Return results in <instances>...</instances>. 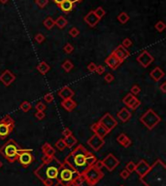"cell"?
Listing matches in <instances>:
<instances>
[{"mask_svg": "<svg viewBox=\"0 0 166 186\" xmlns=\"http://www.w3.org/2000/svg\"><path fill=\"white\" fill-rule=\"evenodd\" d=\"M63 163L54 156L45 163H42L35 171L34 174L45 186H58V172Z\"/></svg>", "mask_w": 166, "mask_h": 186, "instance_id": "cell-1", "label": "cell"}, {"mask_svg": "<svg viewBox=\"0 0 166 186\" xmlns=\"http://www.w3.org/2000/svg\"><path fill=\"white\" fill-rule=\"evenodd\" d=\"M145 186H166V166L160 159L150 167L149 171L140 178Z\"/></svg>", "mask_w": 166, "mask_h": 186, "instance_id": "cell-2", "label": "cell"}, {"mask_svg": "<svg viewBox=\"0 0 166 186\" xmlns=\"http://www.w3.org/2000/svg\"><path fill=\"white\" fill-rule=\"evenodd\" d=\"M89 152V151L84 145L80 144L66 156L64 163L78 173H85L89 170L85 164V158Z\"/></svg>", "mask_w": 166, "mask_h": 186, "instance_id": "cell-3", "label": "cell"}, {"mask_svg": "<svg viewBox=\"0 0 166 186\" xmlns=\"http://www.w3.org/2000/svg\"><path fill=\"white\" fill-rule=\"evenodd\" d=\"M21 147L14 139H10L0 148V154L10 163H14L18 160L19 150Z\"/></svg>", "mask_w": 166, "mask_h": 186, "instance_id": "cell-4", "label": "cell"}, {"mask_svg": "<svg viewBox=\"0 0 166 186\" xmlns=\"http://www.w3.org/2000/svg\"><path fill=\"white\" fill-rule=\"evenodd\" d=\"M78 172H75L72 168H70L68 165H66L65 163H63V166L61 167L58 172V181L59 184L62 186H68L69 185L75 177L78 176Z\"/></svg>", "mask_w": 166, "mask_h": 186, "instance_id": "cell-5", "label": "cell"}, {"mask_svg": "<svg viewBox=\"0 0 166 186\" xmlns=\"http://www.w3.org/2000/svg\"><path fill=\"white\" fill-rule=\"evenodd\" d=\"M140 122L149 130H153L161 122V118L153 109H148L145 113L140 117Z\"/></svg>", "mask_w": 166, "mask_h": 186, "instance_id": "cell-6", "label": "cell"}, {"mask_svg": "<svg viewBox=\"0 0 166 186\" xmlns=\"http://www.w3.org/2000/svg\"><path fill=\"white\" fill-rule=\"evenodd\" d=\"M85 181L87 182L89 186H94L98 183L100 180L104 176V173L101 172V170H97V169L91 167L85 173Z\"/></svg>", "mask_w": 166, "mask_h": 186, "instance_id": "cell-7", "label": "cell"}, {"mask_svg": "<svg viewBox=\"0 0 166 186\" xmlns=\"http://www.w3.org/2000/svg\"><path fill=\"white\" fill-rule=\"evenodd\" d=\"M32 149H20L19 150V155H18V160L19 163L21 165V167L24 168H28L29 167L33 161H34V157L31 154Z\"/></svg>", "mask_w": 166, "mask_h": 186, "instance_id": "cell-8", "label": "cell"}, {"mask_svg": "<svg viewBox=\"0 0 166 186\" xmlns=\"http://www.w3.org/2000/svg\"><path fill=\"white\" fill-rule=\"evenodd\" d=\"M98 123L100 124V125H102L103 127H104L109 133H110L112 130L115 129L117 127V125H118L117 120L110 113H106L98 121Z\"/></svg>", "mask_w": 166, "mask_h": 186, "instance_id": "cell-9", "label": "cell"}, {"mask_svg": "<svg viewBox=\"0 0 166 186\" xmlns=\"http://www.w3.org/2000/svg\"><path fill=\"white\" fill-rule=\"evenodd\" d=\"M102 163H103V167H105L109 172H113L119 166V159H117L114 154H108L104 158V160H102Z\"/></svg>", "mask_w": 166, "mask_h": 186, "instance_id": "cell-10", "label": "cell"}, {"mask_svg": "<svg viewBox=\"0 0 166 186\" xmlns=\"http://www.w3.org/2000/svg\"><path fill=\"white\" fill-rule=\"evenodd\" d=\"M88 144L90 148H92V150L99 151L103 147V145L105 144V140L103 138H100L99 136H97V134H94L92 137H90L89 138Z\"/></svg>", "mask_w": 166, "mask_h": 186, "instance_id": "cell-11", "label": "cell"}, {"mask_svg": "<svg viewBox=\"0 0 166 186\" xmlns=\"http://www.w3.org/2000/svg\"><path fill=\"white\" fill-rule=\"evenodd\" d=\"M153 60H154L153 57L148 51H143L138 57H137V61H138L143 67H145V68H147L151 64H153Z\"/></svg>", "mask_w": 166, "mask_h": 186, "instance_id": "cell-12", "label": "cell"}, {"mask_svg": "<svg viewBox=\"0 0 166 186\" xmlns=\"http://www.w3.org/2000/svg\"><path fill=\"white\" fill-rule=\"evenodd\" d=\"M15 80H16V76L14 75V73H12L8 69L5 70L2 74L0 75V82L6 87H9Z\"/></svg>", "mask_w": 166, "mask_h": 186, "instance_id": "cell-13", "label": "cell"}, {"mask_svg": "<svg viewBox=\"0 0 166 186\" xmlns=\"http://www.w3.org/2000/svg\"><path fill=\"white\" fill-rule=\"evenodd\" d=\"M151 165L146 160H140L138 164H136V168H135V172L138 174L139 177L141 178L144 174L149 171Z\"/></svg>", "mask_w": 166, "mask_h": 186, "instance_id": "cell-14", "label": "cell"}, {"mask_svg": "<svg viewBox=\"0 0 166 186\" xmlns=\"http://www.w3.org/2000/svg\"><path fill=\"white\" fill-rule=\"evenodd\" d=\"M112 54L115 55L116 57L122 61H123L125 59H127L129 57V55H130V53L127 51V49H125L124 47H123L122 45H119V46L113 51Z\"/></svg>", "mask_w": 166, "mask_h": 186, "instance_id": "cell-15", "label": "cell"}, {"mask_svg": "<svg viewBox=\"0 0 166 186\" xmlns=\"http://www.w3.org/2000/svg\"><path fill=\"white\" fill-rule=\"evenodd\" d=\"M105 63H106V64H107L109 67H110L111 69L115 70V69H117L118 67L123 64V61L119 60L115 55L111 54L110 56H109V57L106 58Z\"/></svg>", "mask_w": 166, "mask_h": 186, "instance_id": "cell-16", "label": "cell"}, {"mask_svg": "<svg viewBox=\"0 0 166 186\" xmlns=\"http://www.w3.org/2000/svg\"><path fill=\"white\" fill-rule=\"evenodd\" d=\"M15 125H8V124L0 121V138L4 139L6 138L8 134L13 132Z\"/></svg>", "mask_w": 166, "mask_h": 186, "instance_id": "cell-17", "label": "cell"}, {"mask_svg": "<svg viewBox=\"0 0 166 186\" xmlns=\"http://www.w3.org/2000/svg\"><path fill=\"white\" fill-rule=\"evenodd\" d=\"M84 21H85V22H87L89 26H90V27H94L97 24H98L100 20L95 16V14L93 13V11H90V12H89L87 15L85 16Z\"/></svg>", "mask_w": 166, "mask_h": 186, "instance_id": "cell-18", "label": "cell"}, {"mask_svg": "<svg viewBox=\"0 0 166 186\" xmlns=\"http://www.w3.org/2000/svg\"><path fill=\"white\" fill-rule=\"evenodd\" d=\"M91 131H92L95 134H97V136H99L100 138H104L107 134H109V132L107 131V130L103 127L102 125H100V124L97 122L95 124H93L92 126H91Z\"/></svg>", "mask_w": 166, "mask_h": 186, "instance_id": "cell-19", "label": "cell"}, {"mask_svg": "<svg viewBox=\"0 0 166 186\" xmlns=\"http://www.w3.org/2000/svg\"><path fill=\"white\" fill-rule=\"evenodd\" d=\"M58 95H59V97L61 99H72L74 97V95H75V93H74V91H72V90L68 86H65V87L62 88L61 90H59Z\"/></svg>", "mask_w": 166, "mask_h": 186, "instance_id": "cell-20", "label": "cell"}, {"mask_svg": "<svg viewBox=\"0 0 166 186\" xmlns=\"http://www.w3.org/2000/svg\"><path fill=\"white\" fill-rule=\"evenodd\" d=\"M61 106L66 111H72L77 107V103L73 99H63V101H61Z\"/></svg>", "mask_w": 166, "mask_h": 186, "instance_id": "cell-21", "label": "cell"}, {"mask_svg": "<svg viewBox=\"0 0 166 186\" xmlns=\"http://www.w3.org/2000/svg\"><path fill=\"white\" fill-rule=\"evenodd\" d=\"M150 76L154 82H158L160 79L163 78L164 72L161 68H160V67H154V68L151 71Z\"/></svg>", "mask_w": 166, "mask_h": 186, "instance_id": "cell-22", "label": "cell"}, {"mask_svg": "<svg viewBox=\"0 0 166 186\" xmlns=\"http://www.w3.org/2000/svg\"><path fill=\"white\" fill-rule=\"evenodd\" d=\"M41 150L44 155H47L49 157H54L55 155V149L48 142H46L42 145Z\"/></svg>", "mask_w": 166, "mask_h": 186, "instance_id": "cell-23", "label": "cell"}, {"mask_svg": "<svg viewBox=\"0 0 166 186\" xmlns=\"http://www.w3.org/2000/svg\"><path fill=\"white\" fill-rule=\"evenodd\" d=\"M59 8L61 9L62 12L69 13L74 8V2L72 0H64L63 2L59 4Z\"/></svg>", "mask_w": 166, "mask_h": 186, "instance_id": "cell-24", "label": "cell"}, {"mask_svg": "<svg viewBox=\"0 0 166 186\" xmlns=\"http://www.w3.org/2000/svg\"><path fill=\"white\" fill-rule=\"evenodd\" d=\"M117 116L119 118V120H121L122 122H127L130 119L131 113L127 108H122L118 112Z\"/></svg>", "mask_w": 166, "mask_h": 186, "instance_id": "cell-25", "label": "cell"}, {"mask_svg": "<svg viewBox=\"0 0 166 186\" xmlns=\"http://www.w3.org/2000/svg\"><path fill=\"white\" fill-rule=\"evenodd\" d=\"M51 69V66L46 63V61H41L38 65H37V70L41 73L42 75L47 74V73L50 71Z\"/></svg>", "mask_w": 166, "mask_h": 186, "instance_id": "cell-26", "label": "cell"}, {"mask_svg": "<svg viewBox=\"0 0 166 186\" xmlns=\"http://www.w3.org/2000/svg\"><path fill=\"white\" fill-rule=\"evenodd\" d=\"M63 141H64V143H65L66 147L72 148L73 146L77 143L78 140H77V138H76L75 137H73V134H71V136H69V137H65L64 139H63Z\"/></svg>", "mask_w": 166, "mask_h": 186, "instance_id": "cell-27", "label": "cell"}, {"mask_svg": "<svg viewBox=\"0 0 166 186\" xmlns=\"http://www.w3.org/2000/svg\"><path fill=\"white\" fill-rule=\"evenodd\" d=\"M140 104H141V101L134 95V97L131 99V100L129 101V103L126 104V106H127L128 108H130V109L135 110V109H137V108L139 107Z\"/></svg>", "mask_w": 166, "mask_h": 186, "instance_id": "cell-28", "label": "cell"}, {"mask_svg": "<svg viewBox=\"0 0 166 186\" xmlns=\"http://www.w3.org/2000/svg\"><path fill=\"white\" fill-rule=\"evenodd\" d=\"M96 161H97L96 157H95L92 153H90V152H89V154H88L87 158H85V164H87L88 169H89V168L92 167Z\"/></svg>", "mask_w": 166, "mask_h": 186, "instance_id": "cell-29", "label": "cell"}, {"mask_svg": "<svg viewBox=\"0 0 166 186\" xmlns=\"http://www.w3.org/2000/svg\"><path fill=\"white\" fill-rule=\"evenodd\" d=\"M67 24H68L67 20L62 16L58 17V18L55 21V25H58V27H59V29H64V27L67 25Z\"/></svg>", "mask_w": 166, "mask_h": 186, "instance_id": "cell-30", "label": "cell"}, {"mask_svg": "<svg viewBox=\"0 0 166 186\" xmlns=\"http://www.w3.org/2000/svg\"><path fill=\"white\" fill-rule=\"evenodd\" d=\"M61 67L63 68V70L65 72H70L73 69L74 64H73V63L70 60H66L63 61V64H61Z\"/></svg>", "mask_w": 166, "mask_h": 186, "instance_id": "cell-31", "label": "cell"}, {"mask_svg": "<svg viewBox=\"0 0 166 186\" xmlns=\"http://www.w3.org/2000/svg\"><path fill=\"white\" fill-rule=\"evenodd\" d=\"M85 174L84 173H79L78 176L75 177V179L73 180V183L75 184L76 186H81L84 182H85Z\"/></svg>", "mask_w": 166, "mask_h": 186, "instance_id": "cell-32", "label": "cell"}, {"mask_svg": "<svg viewBox=\"0 0 166 186\" xmlns=\"http://www.w3.org/2000/svg\"><path fill=\"white\" fill-rule=\"evenodd\" d=\"M118 21L121 22V24H123V25L126 24V22L129 21V16H128V14L125 13V12H122L121 14H119V16H118Z\"/></svg>", "mask_w": 166, "mask_h": 186, "instance_id": "cell-33", "label": "cell"}, {"mask_svg": "<svg viewBox=\"0 0 166 186\" xmlns=\"http://www.w3.org/2000/svg\"><path fill=\"white\" fill-rule=\"evenodd\" d=\"M44 25L46 26V29H51L55 25V20L53 18H51V17H48V18L44 21Z\"/></svg>", "mask_w": 166, "mask_h": 186, "instance_id": "cell-34", "label": "cell"}, {"mask_svg": "<svg viewBox=\"0 0 166 186\" xmlns=\"http://www.w3.org/2000/svg\"><path fill=\"white\" fill-rule=\"evenodd\" d=\"M20 108H21V111H24V112H27V111H29V110L31 109V103H29V101L25 100V101H22V103H21V105H20Z\"/></svg>", "mask_w": 166, "mask_h": 186, "instance_id": "cell-35", "label": "cell"}, {"mask_svg": "<svg viewBox=\"0 0 166 186\" xmlns=\"http://www.w3.org/2000/svg\"><path fill=\"white\" fill-rule=\"evenodd\" d=\"M93 13L95 14V16L98 18L99 20H101L103 17L105 16V14H106V11L103 9L102 7H98V8H96L94 11H93Z\"/></svg>", "mask_w": 166, "mask_h": 186, "instance_id": "cell-36", "label": "cell"}, {"mask_svg": "<svg viewBox=\"0 0 166 186\" xmlns=\"http://www.w3.org/2000/svg\"><path fill=\"white\" fill-rule=\"evenodd\" d=\"M135 168H136V164L133 161H129L127 164L125 165V170L129 173H132L133 172H135Z\"/></svg>", "mask_w": 166, "mask_h": 186, "instance_id": "cell-37", "label": "cell"}, {"mask_svg": "<svg viewBox=\"0 0 166 186\" xmlns=\"http://www.w3.org/2000/svg\"><path fill=\"white\" fill-rule=\"evenodd\" d=\"M165 27H166V25L164 24V21H157L156 24V25H154V29H156L157 31H159V32H162L165 29Z\"/></svg>", "mask_w": 166, "mask_h": 186, "instance_id": "cell-38", "label": "cell"}, {"mask_svg": "<svg viewBox=\"0 0 166 186\" xmlns=\"http://www.w3.org/2000/svg\"><path fill=\"white\" fill-rule=\"evenodd\" d=\"M55 148H58V150H59V151H63L65 148H66V146H65V143H64V141H63V139H58V141L55 142Z\"/></svg>", "mask_w": 166, "mask_h": 186, "instance_id": "cell-39", "label": "cell"}, {"mask_svg": "<svg viewBox=\"0 0 166 186\" xmlns=\"http://www.w3.org/2000/svg\"><path fill=\"white\" fill-rule=\"evenodd\" d=\"M1 122L6 123V124H8V125H15V121H14V119H13V118L11 117L10 115H6V116H5L3 119L1 120Z\"/></svg>", "mask_w": 166, "mask_h": 186, "instance_id": "cell-40", "label": "cell"}, {"mask_svg": "<svg viewBox=\"0 0 166 186\" xmlns=\"http://www.w3.org/2000/svg\"><path fill=\"white\" fill-rule=\"evenodd\" d=\"M131 45H132V41H131L130 38H124L123 41L122 43V46L124 47L125 49H127L129 47H131Z\"/></svg>", "mask_w": 166, "mask_h": 186, "instance_id": "cell-41", "label": "cell"}, {"mask_svg": "<svg viewBox=\"0 0 166 186\" xmlns=\"http://www.w3.org/2000/svg\"><path fill=\"white\" fill-rule=\"evenodd\" d=\"M141 92V88L138 85H133L132 88L130 89V94H132L133 95H137Z\"/></svg>", "mask_w": 166, "mask_h": 186, "instance_id": "cell-42", "label": "cell"}, {"mask_svg": "<svg viewBox=\"0 0 166 186\" xmlns=\"http://www.w3.org/2000/svg\"><path fill=\"white\" fill-rule=\"evenodd\" d=\"M63 51L66 54H71L74 51V47L72 46L70 43H67V44H65V46L63 47Z\"/></svg>", "mask_w": 166, "mask_h": 186, "instance_id": "cell-43", "label": "cell"}, {"mask_svg": "<svg viewBox=\"0 0 166 186\" xmlns=\"http://www.w3.org/2000/svg\"><path fill=\"white\" fill-rule=\"evenodd\" d=\"M54 99H55V97H54V95L53 94H46L45 95V97H44V100L45 101H47L48 103H51L54 101Z\"/></svg>", "mask_w": 166, "mask_h": 186, "instance_id": "cell-44", "label": "cell"}, {"mask_svg": "<svg viewBox=\"0 0 166 186\" xmlns=\"http://www.w3.org/2000/svg\"><path fill=\"white\" fill-rule=\"evenodd\" d=\"M49 2V0H36V4L39 8H45L47 6V4Z\"/></svg>", "mask_w": 166, "mask_h": 186, "instance_id": "cell-45", "label": "cell"}, {"mask_svg": "<svg viewBox=\"0 0 166 186\" xmlns=\"http://www.w3.org/2000/svg\"><path fill=\"white\" fill-rule=\"evenodd\" d=\"M69 34L72 37H77L80 34V30L77 29V27H72V29L69 30Z\"/></svg>", "mask_w": 166, "mask_h": 186, "instance_id": "cell-46", "label": "cell"}, {"mask_svg": "<svg viewBox=\"0 0 166 186\" xmlns=\"http://www.w3.org/2000/svg\"><path fill=\"white\" fill-rule=\"evenodd\" d=\"M35 109H36L37 111H45L46 105H45V103H42V101H39V103L35 105Z\"/></svg>", "mask_w": 166, "mask_h": 186, "instance_id": "cell-47", "label": "cell"}, {"mask_svg": "<svg viewBox=\"0 0 166 186\" xmlns=\"http://www.w3.org/2000/svg\"><path fill=\"white\" fill-rule=\"evenodd\" d=\"M35 40L39 44H41V43H43L45 41V36L42 34V33H37V34L35 35Z\"/></svg>", "mask_w": 166, "mask_h": 186, "instance_id": "cell-48", "label": "cell"}, {"mask_svg": "<svg viewBox=\"0 0 166 186\" xmlns=\"http://www.w3.org/2000/svg\"><path fill=\"white\" fill-rule=\"evenodd\" d=\"M133 97H134V95H133L132 94H127V95H125V97L123 99V103L126 105V104L129 103V101L131 100V99H132Z\"/></svg>", "mask_w": 166, "mask_h": 186, "instance_id": "cell-49", "label": "cell"}, {"mask_svg": "<svg viewBox=\"0 0 166 186\" xmlns=\"http://www.w3.org/2000/svg\"><path fill=\"white\" fill-rule=\"evenodd\" d=\"M114 79H115V77H114V75L112 74V73H107V74L105 75V77H104V80H105L107 83L113 82Z\"/></svg>", "mask_w": 166, "mask_h": 186, "instance_id": "cell-50", "label": "cell"}, {"mask_svg": "<svg viewBox=\"0 0 166 186\" xmlns=\"http://www.w3.org/2000/svg\"><path fill=\"white\" fill-rule=\"evenodd\" d=\"M119 176H121L123 179H127V178L130 176V173L124 169V170H123V171L121 172V173H119Z\"/></svg>", "mask_w": 166, "mask_h": 186, "instance_id": "cell-51", "label": "cell"}, {"mask_svg": "<svg viewBox=\"0 0 166 186\" xmlns=\"http://www.w3.org/2000/svg\"><path fill=\"white\" fill-rule=\"evenodd\" d=\"M35 117L37 118L38 120H43L44 118L46 117V114L44 111H37L35 113Z\"/></svg>", "mask_w": 166, "mask_h": 186, "instance_id": "cell-52", "label": "cell"}, {"mask_svg": "<svg viewBox=\"0 0 166 186\" xmlns=\"http://www.w3.org/2000/svg\"><path fill=\"white\" fill-rule=\"evenodd\" d=\"M126 137H127V136H126L125 134H119V136L117 138V141L122 145V143L124 141V139L126 138Z\"/></svg>", "mask_w": 166, "mask_h": 186, "instance_id": "cell-53", "label": "cell"}, {"mask_svg": "<svg viewBox=\"0 0 166 186\" xmlns=\"http://www.w3.org/2000/svg\"><path fill=\"white\" fill-rule=\"evenodd\" d=\"M104 71H105V66H103V65H97L96 70H95V72L97 73V74L101 75V74H103V73H104Z\"/></svg>", "mask_w": 166, "mask_h": 186, "instance_id": "cell-54", "label": "cell"}, {"mask_svg": "<svg viewBox=\"0 0 166 186\" xmlns=\"http://www.w3.org/2000/svg\"><path fill=\"white\" fill-rule=\"evenodd\" d=\"M93 168H95V169H97V170H101V169L103 168V163H102V160H97L95 163H94V165L92 166Z\"/></svg>", "mask_w": 166, "mask_h": 186, "instance_id": "cell-55", "label": "cell"}, {"mask_svg": "<svg viewBox=\"0 0 166 186\" xmlns=\"http://www.w3.org/2000/svg\"><path fill=\"white\" fill-rule=\"evenodd\" d=\"M122 145L123 146L124 148H127V147H129V146L131 145V140H130V138H129L128 137H126V138L124 139V141L122 143Z\"/></svg>", "mask_w": 166, "mask_h": 186, "instance_id": "cell-56", "label": "cell"}, {"mask_svg": "<svg viewBox=\"0 0 166 186\" xmlns=\"http://www.w3.org/2000/svg\"><path fill=\"white\" fill-rule=\"evenodd\" d=\"M96 67H97V65H96L94 63H90V64L88 65V70H89V72H95Z\"/></svg>", "mask_w": 166, "mask_h": 186, "instance_id": "cell-57", "label": "cell"}, {"mask_svg": "<svg viewBox=\"0 0 166 186\" xmlns=\"http://www.w3.org/2000/svg\"><path fill=\"white\" fill-rule=\"evenodd\" d=\"M62 134H63L64 138L65 137H69V136H71V134H72V132H71V130L69 128H65L63 130V132H62Z\"/></svg>", "mask_w": 166, "mask_h": 186, "instance_id": "cell-58", "label": "cell"}, {"mask_svg": "<svg viewBox=\"0 0 166 186\" xmlns=\"http://www.w3.org/2000/svg\"><path fill=\"white\" fill-rule=\"evenodd\" d=\"M159 89H160V91H161L163 94H165V93H166V83H165V82L162 83L161 85H160Z\"/></svg>", "mask_w": 166, "mask_h": 186, "instance_id": "cell-59", "label": "cell"}, {"mask_svg": "<svg viewBox=\"0 0 166 186\" xmlns=\"http://www.w3.org/2000/svg\"><path fill=\"white\" fill-rule=\"evenodd\" d=\"M63 1H64V0H54V2H55V3H56L58 5H59L60 3H62Z\"/></svg>", "mask_w": 166, "mask_h": 186, "instance_id": "cell-60", "label": "cell"}, {"mask_svg": "<svg viewBox=\"0 0 166 186\" xmlns=\"http://www.w3.org/2000/svg\"><path fill=\"white\" fill-rule=\"evenodd\" d=\"M0 1H1L2 3H6V2L8 1V0H0Z\"/></svg>", "mask_w": 166, "mask_h": 186, "instance_id": "cell-61", "label": "cell"}, {"mask_svg": "<svg viewBox=\"0 0 166 186\" xmlns=\"http://www.w3.org/2000/svg\"><path fill=\"white\" fill-rule=\"evenodd\" d=\"M2 166H3V163L1 162V160H0V169L2 168Z\"/></svg>", "mask_w": 166, "mask_h": 186, "instance_id": "cell-62", "label": "cell"}, {"mask_svg": "<svg viewBox=\"0 0 166 186\" xmlns=\"http://www.w3.org/2000/svg\"><path fill=\"white\" fill-rule=\"evenodd\" d=\"M73 2H79V1H82V0H72Z\"/></svg>", "mask_w": 166, "mask_h": 186, "instance_id": "cell-63", "label": "cell"}, {"mask_svg": "<svg viewBox=\"0 0 166 186\" xmlns=\"http://www.w3.org/2000/svg\"><path fill=\"white\" fill-rule=\"evenodd\" d=\"M119 186H124V185H119Z\"/></svg>", "mask_w": 166, "mask_h": 186, "instance_id": "cell-64", "label": "cell"}]
</instances>
